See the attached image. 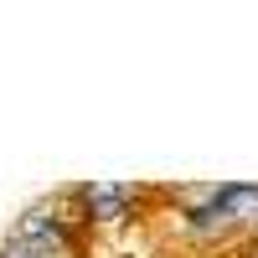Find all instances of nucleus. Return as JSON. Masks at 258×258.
<instances>
[{
    "label": "nucleus",
    "mask_w": 258,
    "mask_h": 258,
    "mask_svg": "<svg viewBox=\"0 0 258 258\" xmlns=\"http://www.w3.org/2000/svg\"><path fill=\"white\" fill-rule=\"evenodd\" d=\"M11 238L31 243V248H47V253H57V258H88V232H73L68 222L57 217L52 202L26 207V212L16 217V227H11Z\"/></svg>",
    "instance_id": "nucleus-1"
},
{
    "label": "nucleus",
    "mask_w": 258,
    "mask_h": 258,
    "mask_svg": "<svg viewBox=\"0 0 258 258\" xmlns=\"http://www.w3.org/2000/svg\"><path fill=\"white\" fill-rule=\"evenodd\" d=\"M83 207H88V222L98 227H119L135 217V186L124 181H83Z\"/></svg>",
    "instance_id": "nucleus-2"
},
{
    "label": "nucleus",
    "mask_w": 258,
    "mask_h": 258,
    "mask_svg": "<svg viewBox=\"0 0 258 258\" xmlns=\"http://www.w3.org/2000/svg\"><path fill=\"white\" fill-rule=\"evenodd\" d=\"M222 217H227V232L253 238V232H258V186L222 181Z\"/></svg>",
    "instance_id": "nucleus-3"
},
{
    "label": "nucleus",
    "mask_w": 258,
    "mask_h": 258,
    "mask_svg": "<svg viewBox=\"0 0 258 258\" xmlns=\"http://www.w3.org/2000/svg\"><path fill=\"white\" fill-rule=\"evenodd\" d=\"M0 258H57V253L31 248V243H21V238H11V232H6V243H0Z\"/></svg>",
    "instance_id": "nucleus-4"
},
{
    "label": "nucleus",
    "mask_w": 258,
    "mask_h": 258,
    "mask_svg": "<svg viewBox=\"0 0 258 258\" xmlns=\"http://www.w3.org/2000/svg\"><path fill=\"white\" fill-rule=\"evenodd\" d=\"M248 248H253V253H258V232H253V238H248Z\"/></svg>",
    "instance_id": "nucleus-5"
},
{
    "label": "nucleus",
    "mask_w": 258,
    "mask_h": 258,
    "mask_svg": "<svg viewBox=\"0 0 258 258\" xmlns=\"http://www.w3.org/2000/svg\"><path fill=\"white\" fill-rule=\"evenodd\" d=\"M248 258H258V253H253V248H248Z\"/></svg>",
    "instance_id": "nucleus-6"
}]
</instances>
